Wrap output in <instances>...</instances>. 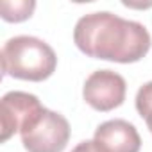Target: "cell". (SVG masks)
<instances>
[{
  "label": "cell",
  "mask_w": 152,
  "mask_h": 152,
  "mask_svg": "<svg viewBox=\"0 0 152 152\" xmlns=\"http://www.w3.org/2000/svg\"><path fill=\"white\" fill-rule=\"evenodd\" d=\"M72 152H99V150H97L93 140H84V141H81L77 147H75Z\"/></svg>",
  "instance_id": "cell-9"
},
{
  "label": "cell",
  "mask_w": 152,
  "mask_h": 152,
  "mask_svg": "<svg viewBox=\"0 0 152 152\" xmlns=\"http://www.w3.org/2000/svg\"><path fill=\"white\" fill-rule=\"evenodd\" d=\"M127 84L120 73L113 70H97L84 83L83 97L95 111H111L124 104Z\"/></svg>",
  "instance_id": "cell-5"
},
{
  "label": "cell",
  "mask_w": 152,
  "mask_h": 152,
  "mask_svg": "<svg viewBox=\"0 0 152 152\" xmlns=\"http://www.w3.org/2000/svg\"><path fill=\"white\" fill-rule=\"evenodd\" d=\"M136 111L145 120L150 134H152V81L145 83L136 93Z\"/></svg>",
  "instance_id": "cell-8"
},
{
  "label": "cell",
  "mask_w": 152,
  "mask_h": 152,
  "mask_svg": "<svg viewBox=\"0 0 152 152\" xmlns=\"http://www.w3.org/2000/svg\"><path fill=\"white\" fill-rule=\"evenodd\" d=\"M36 9V2L34 0H2L0 2V13L6 22L11 23H18V22H25L32 16Z\"/></svg>",
  "instance_id": "cell-7"
},
{
  "label": "cell",
  "mask_w": 152,
  "mask_h": 152,
  "mask_svg": "<svg viewBox=\"0 0 152 152\" xmlns=\"http://www.w3.org/2000/svg\"><path fill=\"white\" fill-rule=\"evenodd\" d=\"M47 107L41 106L39 99L25 91H9L0 100V124L2 136L0 140L7 141L16 132L29 127Z\"/></svg>",
  "instance_id": "cell-4"
},
{
  "label": "cell",
  "mask_w": 152,
  "mask_h": 152,
  "mask_svg": "<svg viewBox=\"0 0 152 152\" xmlns=\"http://www.w3.org/2000/svg\"><path fill=\"white\" fill-rule=\"evenodd\" d=\"M73 43L90 57L129 64L147 56L152 39L145 25L124 20L109 11H100L77 20Z\"/></svg>",
  "instance_id": "cell-1"
},
{
  "label": "cell",
  "mask_w": 152,
  "mask_h": 152,
  "mask_svg": "<svg viewBox=\"0 0 152 152\" xmlns=\"http://www.w3.org/2000/svg\"><path fill=\"white\" fill-rule=\"evenodd\" d=\"M4 75L22 81L41 83L56 72L57 56L54 48L34 36H15L0 50Z\"/></svg>",
  "instance_id": "cell-2"
},
{
  "label": "cell",
  "mask_w": 152,
  "mask_h": 152,
  "mask_svg": "<svg viewBox=\"0 0 152 152\" xmlns=\"http://www.w3.org/2000/svg\"><path fill=\"white\" fill-rule=\"evenodd\" d=\"M93 143L99 152H140L141 138L136 127L122 118L107 120L95 131Z\"/></svg>",
  "instance_id": "cell-6"
},
{
  "label": "cell",
  "mask_w": 152,
  "mask_h": 152,
  "mask_svg": "<svg viewBox=\"0 0 152 152\" xmlns=\"http://www.w3.org/2000/svg\"><path fill=\"white\" fill-rule=\"evenodd\" d=\"M20 136L27 152H63L70 140V124L61 113L45 109Z\"/></svg>",
  "instance_id": "cell-3"
}]
</instances>
